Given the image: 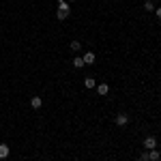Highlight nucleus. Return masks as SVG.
<instances>
[{"instance_id":"nucleus-8","label":"nucleus","mask_w":161,"mask_h":161,"mask_svg":"<svg viewBox=\"0 0 161 161\" xmlns=\"http://www.w3.org/2000/svg\"><path fill=\"white\" fill-rule=\"evenodd\" d=\"M148 159H150V161H159V159H161L159 150H157V148H153V150H148Z\"/></svg>"},{"instance_id":"nucleus-14","label":"nucleus","mask_w":161,"mask_h":161,"mask_svg":"<svg viewBox=\"0 0 161 161\" xmlns=\"http://www.w3.org/2000/svg\"><path fill=\"white\" fill-rule=\"evenodd\" d=\"M155 15H157V17L161 19V7H157V9H155Z\"/></svg>"},{"instance_id":"nucleus-13","label":"nucleus","mask_w":161,"mask_h":161,"mask_svg":"<svg viewBox=\"0 0 161 161\" xmlns=\"http://www.w3.org/2000/svg\"><path fill=\"white\" fill-rule=\"evenodd\" d=\"M140 159H142V161H148V150H144V153L140 155Z\"/></svg>"},{"instance_id":"nucleus-5","label":"nucleus","mask_w":161,"mask_h":161,"mask_svg":"<svg viewBox=\"0 0 161 161\" xmlns=\"http://www.w3.org/2000/svg\"><path fill=\"white\" fill-rule=\"evenodd\" d=\"M97 92H99L101 97H105V95L110 92V86H108L105 82H103V84H97Z\"/></svg>"},{"instance_id":"nucleus-7","label":"nucleus","mask_w":161,"mask_h":161,"mask_svg":"<svg viewBox=\"0 0 161 161\" xmlns=\"http://www.w3.org/2000/svg\"><path fill=\"white\" fill-rule=\"evenodd\" d=\"M41 105H43V101H41V97H32V99H30V108H32V110H39Z\"/></svg>"},{"instance_id":"nucleus-17","label":"nucleus","mask_w":161,"mask_h":161,"mask_svg":"<svg viewBox=\"0 0 161 161\" xmlns=\"http://www.w3.org/2000/svg\"><path fill=\"white\" fill-rule=\"evenodd\" d=\"M101 161H103V159H101Z\"/></svg>"},{"instance_id":"nucleus-1","label":"nucleus","mask_w":161,"mask_h":161,"mask_svg":"<svg viewBox=\"0 0 161 161\" xmlns=\"http://www.w3.org/2000/svg\"><path fill=\"white\" fill-rule=\"evenodd\" d=\"M69 2H62V4H58V13H56V17L58 19H67L69 17Z\"/></svg>"},{"instance_id":"nucleus-6","label":"nucleus","mask_w":161,"mask_h":161,"mask_svg":"<svg viewBox=\"0 0 161 161\" xmlns=\"http://www.w3.org/2000/svg\"><path fill=\"white\" fill-rule=\"evenodd\" d=\"M9 155H11V148L7 144H0V159H7Z\"/></svg>"},{"instance_id":"nucleus-12","label":"nucleus","mask_w":161,"mask_h":161,"mask_svg":"<svg viewBox=\"0 0 161 161\" xmlns=\"http://www.w3.org/2000/svg\"><path fill=\"white\" fill-rule=\"evenodd\" d=\"M69 47H71L73 52H80V47H82V45H80V41H71V45H69Z\"/></svg>"},{"instance_id":"nucleus-16","label":"nucleus","mask_w":161,"mask_h":161,"mask_svg":"<svg viewBox=\"0 0 161 161\" xmlns=\"http://www.w3.org/2000/svg\"><path fill=\"white\" fill-rule=\"evenodd\" d=\"M137 161H142V159H137Z\"/></svg>"},{"instance_id":"nucleus-2","label":"nucleus","mask_w":161,"mask_h":161,"mask_svg":"<svg viewBox=\"0 0 161 161\" xmlns=\"http://www.w3.org/2000/svg\"><path fill=\"white\" fill-rule=\"evenodd\" d=\"M144 148H146V150L157 148V137H155V136H146V137H144Z\"/></svg>"},{"instance_id":"nucleus-3","label":"nucleus","mask_w":161,"mask_h":161,"mask_svg":"<svg viewBox=\"0 0 161 161\" xmlns=\"http://www.w3.org/2000/svg\"><path fill=\"white\" fill-rule=\"evenodd\" d=\"M114 120H116V125H118V127H127V125H129V116H127V114H118Z\"/></svg>"},{"instance_id":"nucleus-11","label":"nucleus","mask_w":161,"mask_h":161,"mask_svg":"<svg viewBox=\"0 0 161 161\" xmlns=\"http://www.w3.org/2000/svg\"><path fill=\"white\" fill-rule=\"evenodd\" d=\"M144 9H146V11H155V4H153V0H146V2H144Z\"/></svg>"},{"instance_id":"nucleus-15","label":"nucleus","mask_w":161,"mask_h":161,"mask_svg":"<svg viewBox=\"0 0 161 161\" xmlns=\"http://www.w3.org/2000/svg\"><path fill=\"white\" fill-rule=\"evenodd\" d=\"M69 2H75V0H69Z\"/></svg>"},{"instance_id":"nucleus-10","label":"nucleus","mask_w":161,"mask_h":161,"mask_svg":"<svg viewBox=\"0 0 161 161\" xmlns=\"http://www.w3.org/2000/svg\"><path fill=\"white\" fill-rule=\"evenodd\" d=\"M84 86H86V88H97V82H95V77H86V80H84Z\"/></svg>"},{"instance_id":"nucleus-9","label":"nucleus","mask_w":161,"mask_h":161,"mask_svg":"<svg viewBox=\"0 0 161 161\" xmlns=\"http://www.w3.org/2000/svg\"><path fill=\"white\" fill-rule=\"evenodd\" d=\"M73 67L75 69H82V67H84V58H82V56H75L73 58Z\"/></svg>"},{"instance_id":"nucleus-4","label":"nucleus","mask_w":161,"mask_h":161,"mask_svg":"<svg viewBox=\"0 0 161 161\" xmlns=\"http://www.w3.org/2000/svg\"><path fill=\"white\" fill-rule=\"evenodd\" d=\"M82 58H84V64H92V62L97 60V56H95V52H86V54H84Z\"/></svg>"}]
</instances>
